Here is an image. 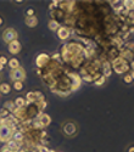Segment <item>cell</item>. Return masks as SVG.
Masks as SVG:
<instances>
[{"label":"cell","instance_id":"1","mask_svg":"<svg viewBox=\"0 0 134 152\" xmlns=\"http://www.w3.org/2000/svg\"><path fill=\"white\" fill-rule=\"evenodd\" d=\"M111 68H113V71L117 73V74H126L129 69H130V66H129V62H127L126 60H123L121 56L116 57L115 60H112L111 62Z\"/></svg>","mask_w":134,"mask_h":152},{"label":"cell","instance_id":"2","mask_svg":"<svg viewBox=\"0 0 134 152\" xmlns=\"http://www.w3.org/2000/svg\"><path fill=\"white\" fill-rule=\"evenodd\" d=\"M62 130L64 134L68 137H73L75 135H77L78 133V125L76 122H72V121H67L62 124Z\"/></svg>","mask_w":134,"mask_h":152},{"label":"cell","instance_id":"3","mask_svg":"<svg viewBox=\"0 0 134 152\" xmlns=\"http://www.w3.org/2000/svg\"><path fill=\"white\" fill-rule=\"evenodd\" d=\"M26 71H24L22 67H18L16 69H11L9 77L12 82H23L26 79Z\"/></svg>","mask_w":134,"mask_h":152},{"label":"cell","instance_id":"4","mask_svg":"<svg viewBox=\"0 0 134 152\" xmlns=\"http://www.w3.org/2000/svg\"><path fill=\"white\" fill-rule=\"evenodd\" d=\"M17 37H18V33L15 28H12V27H9L6 29H4L3 34H1V38H3V40L9 44L11 42H14V40H17Z\"/></svg>","mask_w":134,"mask_h":152},{"label":"cell","instance_id":"5","mask_svg":"<svg viewBox=\"0 0 134 152\" xmlns=\"http://www.w3.org/2000/svg\"><path fill=\"white\" fill-rule=\"evenodd\" d=\"M12 134H14V130L11 128H9L6 125H0V141L1 142L6 144L7 141H10Z\"/></svg>","mask_w":134,"mask_h":152},{"label":"cell","instance_id":"6","mask_svg":"<svg viewBox=\"0 0 134 152\" xmlns=\"http://www.w3.org/2000/svg\"><path fill=\"white\" fill-rule=\"evenodd\" d=\"M24 99H26V101L28 104H34V102H38V101L45 100V96L40 91H29L26 94V97Z\"/></svg>","mask_w":134,"mask_h":152},{"label":"cell","instance_id":"7","mask_svg":"<svg viewBox=\"0 0 134 152\" xmlns=\"http://www.w3.org/2000/svg\"><path fill=\"white\" fill-rule=\"evenodd\" d=\"M49 61H50V56L45 53H40L35 58V66L38 69H42V68H45L48 66Z\"/></svg>","mask_w":134,"mask_h":152},{"label":"cell","instance_id":"8","mask_svg":"<svg viewBox=\"0 0 134 152\" xmlns=\"http://www.w3.org/2000/svg\"><path fill=\"white\" fill-rule=\"evenodd\" d=\"M71 29L68 28V27H66V26H60V28L56 31V34H57V38L60 40H62V42H65V40H67L68 38L71 37Z\"/></svg>","mask_w":134,"mask_h":152},{"label":"cell","instance_id":"9","mask_svg":"<svg viewBox=\"0 0 134 152\" xmlns=\"http://www.w3.org/2000/svg\"><path fill=\"white\" fill-rule=\"evenodd\" d=\"M7 49H9V53L12 54V55H17L21 53V50H22V45L18 40H14V42H11L9 43L7 45Z\"/></svg>","mask_w":134,"mask_h":152},{"label":"cell","instance_id":"10","mask_svg":"<svg viewBox=\"0 0 134 152\" xmlns=\"http://www.w3.org/2000/svg\"><path fill=\"white\" fill-rule=\"evenodd\" d=\"M101 71H103V75L105 78H107V77H110L111 75V73H112V68H111V63H110V61H107V60H104L103 62H101V68H100Z\"/></svg>","mask_w":134,"mask_h":152},{"label":"cell","instance_id":"11","mask_svg":"<svg viewBox=\"0 0 134 152\" xmlns=\"http://www.w3.org/2000/svg\"><path fill=\"white\" fill-rule=\"evenodd\" d=\"M38 121L40 122V124H42L43 128H46V126L51 123V117L49 116L48 113L43 112V113H40V115L38 116Z\"/></svg>","mask_w":134,"mask_h":152},{"label":"cell","instance_id":"12","mask_svg":"<svg viewBox=\"0 0 134 152\" xmlns=\"http://www.w3.org/2000/svg\"><path fill=\"white\" fill-rule=\"evenodd\" d=\"M11 139H12L14 141H16V142L23 145V141H24V134L21 133V132H18V130H15L14 134H12V137H11Z\"/></svg>","mask_w":134,"mask_h":152},{"label":"cell","instance_id":"13","mask_svg":"<svg viewBox=\"0 0 134 152\" xmlns=\"http://www.w3.org/2000/svg\"><path fill=\"white\" fill-rule=\"evenodd\" d=\"M24 23H26V26H28L31 28H34V27L38 26V18H37V16L26 17L24 18Z\"/></svg>","mask_w":134,"mask_h":152},{"label":"cell","instance_id":"14","mask_svg":"<svg viewBox=\"0 0 134 152\" xmlns=\"http://www.w3.org/2000/svg\"><path fill=\"white\" fill-rule=\"evenodd\" d=\"M14 104H15V107L16 108H24V107H26L27 106V101H26V99H24V97H16L15 99V101H14Z\"/></svg>","mask_w":134,"mask_h":152},{"label":"cell","instance_id":"15","mask_svg":"<svg viewBox=\"0 0 134 152\" xmlns=\"http://www.w3.org/2000/svg\"><path fill=\"white\" fill-rule=\"evenodd\" d=\"M6 146L12 151V152H17L21 147H22V145L21 144H18V142H16V141H14V140H12V139H11V140L10 141H7L6 142Z\"/></svg>","mask_w":134,"mask_h":152},{"label":"cell","instance_id":"16","mask_svg":"<svg viewBox=\"0 0 134 152\" xmlns=\"http://www.w3.org/2000/svg\"><path fill=\"white\" fill-rule=\"evenodd\" d=\"M0 93L4 95H9L11 93V85L9 83H1L0 84Z\"/></svg>","mask_w":134,"mask_h":152},{"label":"cell","instance_id":"17","mask_svg":"<svg viewBox=\"0 0 134 152\" xmlns=\"http://www.w3.org/2000/svg\"><path fill=\"white\" fill-rule=\"evenodd\" d=\"M7 65H9L10 69H16V68L21 67V66H20V61H18L16 57L10 58V60H9V62H7Z\"/></svg>","mask_w":134,"mask_h":152},{"label":"cell","instance_id":"18","mask_svg":"<svg viewBox=\"0 0 134 152\" xmlns=\"http://www.w3.org/2000/svg\"><path fill=\"white\" fill-rule=\"evenodd\" d=\"M60 26H61V24L57 21H55V20H50V21H49V24H48L49 29H50L51 32H56L60 28Z\"/></svg>","mask_w":134,"mask_h":152},{"label":"cell","instance_id":"19","mask_svg":"<svg viewBox=\"0 0 134 152\" xmlns=\"http://www.w3.org/2000/svg\"><path fill=\"white\" fill-rule=\"evenodd\" d=\"M4 110H6V111H9L10 113H12L15 111V104H14V101H6V102H4V107H3Z\"/></svg>","mask_w":134,"mask_h":152},{"label":"cell","instance_id":"20","mask_svg":"<svg viewBox=\"0 0 134 152\" xmlns=\"http://www.w3.org/2000/svg\"><path fill=\"white\" fill-rule=\"evenodd\" d=\"M110 4H111V6L113 7V10L117 12V11H119L122 7H123V3L121 1V0H115V1H108Z\"/></svg>","mask_w":134,"mask_h":152},{"label":"cell","instance_id":"21","mask_svg":"<svg viewBox=\"0 0 134 152\" xmlns=\"http://www.w3.org/2000/svg\"><path fill=\"white\" fill-rule=\"evenodd\" d=\"M123 7L127 10V11H132L134 10V0H123Z\"/></svg>","mask_w":134,"mask_h":152},{"label":"cell","instance_id":"22","mask_svg":"<svg viewBox=\"0 0 134 152\" xmlns=\"http://www.w3.org/2000/svg\"><path fill=\"white\" fill-rule=\"evenodd\" d=\"M126 22H128L129 24H133L134 26V10H132V11H128V14H127V16H126Z\"/></svg>","mask_w":134,"mask_h":152},{"label":"cell","instance_id":"23","mask_svg":"<svg viewBox=\"0 0 134 152\" xmlns=\"http://www.w3.org/2000/svg\"><path fill=\"white\" fill-rule=\"evenodd\" d=\"M23 86H24V84H23V82H14L12 83V88L16 90V91H22L23 90Z\"/></svg>","mask_w":134,"mask_h":152},{"label":"cell","instance_id":"24","mask_svg":"<svg viewBox=\"0 0 134 152\" xmlns=\"http://www.w3.org/2000/svg\"><path fill=\"white\" fill-rule=\"evenodd\" d=\"M105 82H106V78L104 77V75H103V74H100V75H99V77H97V78L95 79L94 84H95L96 86H100V85H103V84H104Z\"/></svg>","mask_w":134,"mask_h":152},{"label":"cell","instance_id":"25","mask_svg":"<svg viewBox=\"0 0 134 152\" xmlns=\"http://www.w3.org/2000/svg\"><path fill=\"white\" fill-rule=\"evenodd\" d=\"M35 148H37V151H38V152H51V150L50 148H49L46 145H37L35 146Z\"/></svg>","mask_w":134,"mask_h":152},{"label":"cell","instance_id":"26","mask_svg":"<svg viewBox=\"0 0 134 152\" xmlns=\"http://www.w3.org/2000/svg\"><path fill=\"white\" fill-rule=\"evenodd\" d=\"M123 82H124L126 84H130V83L133 82L130 73H126V74H124V77H123Z\"/></svg>","mask_w":134,"mask_h":152},{"label":"cell","instance_id":"27","mask_svg":"<svg viewBox=\"0 0 134 152\" xmlns=\"http://www.w3.org/2000/svg\"><path fill=\"white\" fill-rule=\"evenodd\" d=\"M24 14H26V17H32V16H35V11H34V9L29 7Z\"/></svg>","mask_w":134,"mask_h":152},{"label":"cell","instance_id":"28","mask_svg":"<svg viewBox=\"0 0 134 152\" xmlns=\"http://www.w3.org/2000/svg\"><path fill=\"white\" fill-rule=\"evenodd\" d=\"M7 62H9V60H7V57L6 56H0V63L5 67L6 65H7Z\"/></svg>","mask_w":134,"mask_h":152},{"label":"cell","instance_id":"29","mask_svg":"<svg viewBox=\"0 0 134 152\" xmlns=\"http://www.w3.org/2000/svg\"><path fill=\"white\" fill-rule=\"evenodd\" d=\"M0 152H12V151H11L6 145H4L1 148H0Z\"/></svg>","mask_w":134,"mask_h":152},{"label":"cell","instance_id":"30","mask_svg":"<svg viewBox=\"0 0 134 152\" xmlns=\"http://www.w3.org/2000/svg\"><path fill=\"white\" fill-rule=\"evenodd\" d=\"M127 152H134V145H130V146H128V148H127Z\"/></svg>","mask_w":134,"mask_h":152},{"label":"cell","instance_id":"31","mask_svg":"<svg viewBox=\"0 0 134 152\" xmlns=\"http://www.w3.org/2000/svg\"><path fill=\"white\" fill-rule=\"evenodd\" d=\"M3 24H4V18L3 16H0V27H3Z\"/></svg>","mask_w":134,"mask_h":152},{"label":"cell","instance_id":"32","mask_svg":"<svg viewBox=\"0 0 134 152\" xmlns=\"http://www.w3.org/2000/svg\"><path fill=\"white\" fill-rule=\"evenodd\" d=\"M129 66H130V68H132V71H134V61H132V62L129 63Z\"/></svg>","mask_w":134,"mask_h":152},{"label":"cell","instance_id":"33","mask_svg":"<svg viewBox=\"0 0 134 152\" xmlns=\"http://www.w3.org/2000/svg\"><path fill=\"white\" fill-rule=\"evenodd\" d=\"M130 75H132V79H133V82H134V71L130 72Z\"/></svg>","mask_w":134,"mask_h":152},{"label":"cell","instance_id":"34","mask_svg":"<svg viewBox=\"0 0 134 152\" xmlns=\"http://www.w3.org/2000/svg\"><path fill=\"white\" fill-rule=\"evenodd\" d=\"M3 69H4V66H3V65H1V63H0V72H1V71H3Z\"/></svg>","mask_w":134,"mask_h":152},{"label":"cell","instance_id":"35","mask_svg":"<svg viewBox=\"0 0 134 152\" xmlns=\"http://www.w3.org/2000/svg\"><path fill=\"white\" fill-rule=\"evenodd\" d=\"M51 152H59V151H53V150H51Z\"/></svg>","mask_w":134,"mask_h":152},{"label":"cell","instance_id":"36","mask_svg":"<svg viewBox=\"0 0 134 152\" xmlns=\"http://www.w3.org/2000/svg\"><path fill=\"white\" fill-rule=\"evenodd\" d=\"M31 152H35V151H31Z\"/></svg>","mask_w":134,"mask_h":152}]
</instances>
